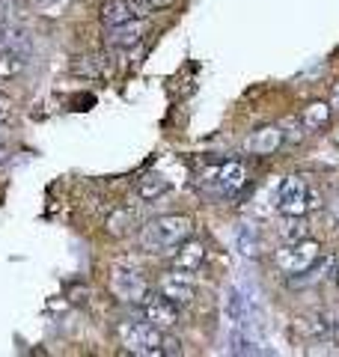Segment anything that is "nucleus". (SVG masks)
<instances>
[{"label": "nucleus", "mask_w": 339, "mask_h": 357, "mask_svg": "<svg viewBox=\"0 0 339 357\" xmlns=\"http://www.w3.org/2000/svg\"><path fill=\"white\" fill-rule=\"evenodd\" d=\"M161 354H182V345H179V340H173V337H164Z\"/></svg>", "instance_id": "obj_22"}, {"label": "nucleus", "mask_w": 339, "mask_h": 357, "mask_svg": "<svg viewBox=\"0 0 339 357\" xmlns=\"http://www.w3.org/2000/svg\"><path fill=\"white\" fill-rule=\"evenodd\" d=\"M134 208L131 206H122V208H113L107 220H105V229L110 232V236H126V232L134 227Z\"/></svg>", "instance_id": "obj_15"}, {"label": "nucleus", "mask_w": 339, "mask_h": 357, "mask_svg": "<svg viewBox=\"0 0 339 357\" xmlns=\"http://www.w3.org/2000/svg\"><path fill=\"white\" fill-rule=\"evenodd\" d=\"M277 232L282 241H301V238H310V223L303 220V215H282V220L277 223Z\"/></svg>", "instance_id": "obj_13"}, {"label": "nucleus", "mask_w": 339, "mask_h": 357, "mask_svg": "<svg viewBox=\"0 0 339 357\" xmlns=\"http://www.w3.org/2000/svg\"><path fill=\"white\" fill-rule=\"evenodd\" d=\"M119 340L126 345V351L137 357H158L161 354L164 333L161 328L149 325V321H119Z\"/></svg>", "instance_id": "obj_3"}, {"label": "nucleus", "mask_w": 339, "mask_h": 357, "mask_svg": "<svg viewBox=\"0 0 339 357\" xmlns=\"http://www.w3.org/2000/svg\"><path fill=\"white\" fill-rule=\"evenodd\" d=\"M170 191V182L164 176H143L137 188H134V194H137V199H143V203H155L158 197H164Z\"/></svg>", "instance_id": "obj_14"}, {"label": "nucleus", "mask_w": 339, "mask_h": 357, "mask_svg": "<svg viewBox=\"0 0 339 357\" xmlns=\"http://www.w3.org/2000/svg\"><path fill=\"white\" fill-rule=\"evenodd\" d=\"M333 280L339 283V262H336V268H333Z\"/></svg>", "instance_id": "obj_26"}, {"label": "nucleus", "mask_w": 339, "mask_h": 357, "mask_svg": "<svg viewBox=\"0 0 339 357\" xmlns=\"http://www.w3.org/2000/svg\"><path fill=\"white\" fill-rule=\"evenodd\" d=\"M322 256V244L312 241V238H301V241H289L286 248H280L274 253V262L282 274H301L307 271V268H312L315 262H319Z\"/></svg>", "instance_id": "obj_4"}, {"label": "nucleus", "mask_w": 339, "mask_h": 357, "mask_svg": "<svg viewBox=\"0 0 339 357\" xmlns=\"http://www.w3.org/2000/svg\"><path fill=\"white\" fill-rule=\"evenodd\" d=\"M194 236V220L185 215H161L149 220L140 232V241L149 253H161V250H173L179 248L185 238Z\"/></svg>", "instance_id": "obj_1"}, {"label": "nucleus", "mask_w": 339, "mask_h": 357, "mask_svg": "<svg viewBox=\"0 0 339 357\" xmlns=\"http://www.w3.org/2000/svg\"><path fill=\"white\" fill-rule=\"evenodd\" d=\"M140 307H143V319L155 328L173 331L179 325V304H173V301L164 298L161 292H149Z\"/></svg>", "instance_id": "obj_7"}, {"label": "nucleus", "mask_w": 339, "mask_h": 357, "mask_svg": "<svg viewBox=\"0 0 339 357\" xmlns=\"http://www.w3.org/2000/svg\"><path fill=\"white\" fill-rule=\"evenodd\" d=\"M331 107L333 110H339V81L333 84V89H331Z\"/></svg>", "instance_id": "obj_24"}, {"label": "nucleus", "mask_w": 339, "mask_h": 357, "mask_svg": "<svg viewBox=\"0 0 339 357\" xmlns=\"http://www.w3.org/2000/svg\"><path fill=\"white\" fill-rule=\"evenodd\" d=\"M176 0H131V9L137 18H149L155 13H164V9H170Z\"/></svg>", "instance_id": "obj_20"}, {"label": "nucleus", "mask_w": 339, "mask_h": 357, "mask_svg": "<svg viewBox=\"0 0 339 357\" xmlns=\"http://www.w3.org/2000/svg\"><path fill=\"white\" fill-rule=\"evenodd\" d=\"M202 182L209 185L211 194L218 197H232L239 194L241 188L247 185V167L239 161H229V164H220V167H209L202 173Z\"/></svg>", "instance_id": "obj_5"}, {"label": "nucleus", "mask_w": 339, "mask_h": 357, "mask_svg": "<svg viewBox=\"0 0 339 357\" xmlns=\"http://www.w3.org/2000/svg\"><path fill=\"white\" fill-rule=\"evenodd\" d=\"M3 143H6V134H3V128H0V149H3Z\"/></svg>", "instance_id": "obj_25"}, {"label": "nucleus", "mask_w": 339, "mask_h": 357, "mask_svg": "<svg viewBox=\"0 0 339 357\" xmlns=\"http://www.w3.org/2000/svg\"><path fill=\"white\" fill-rule=\"evenodd\" d=\"M13 107H15V105H13V98H9L3 89H0V126H3V122L13 116Z\"/></svg>", "instance_id": "obj_21"}, {"label": "nucleus", "mask_w": 339, "mask_h": 357, "mask_svg": "<svg viewBox=\"0 0 339 357\" xmlns=\"http://www.w3.org/2000/svg\"><path fill=\"white\" fill-rule=\"evenodd\" d=\"M137 15H134V9H131V0H107V3L101 6V24L105 27L128 24Z\"/></svg>", "instance_id": "obj_12"}, {"label": "nucleus", "mask_w": 339, "mask_h": 357, "mask_svg": "<svg viewBox=\"0 0 339 357\" xmlns=\"http://www.w3.org/2000/svg\"><path fill=\"white\" fill-rule=\"evenodd\" d=\"M173 265L179 268V271H185V274L199 271V268L206 265V248H202L199 241H194V238H185L182 244H179V250L173 253Z\"/></svg>", "instance_id": "obj_10"}, {"label": "nucleus", "mask_w": 339, "mask_h": 357, "mask_svg": "<svg viewBox=\"0 0 339 357\" xmlns=\"http://www.w3.org/2000/svg\"><path fill=\"white\" fill-rule=\"evenodd\" d=\"M322 206V194L303 176H286L277 188V208L280 215H307Z\"/></svg>", "instance_id": "obj_2"}, {"label": "nucleus", "mask_w": 339, "mask_h": 357, "mask_svg": "<svg viewBox=\"0 0 339 357\" xmlns=\"http://www.w3.org/2000/svg\"><path fill=\"white\" fill-rule=\"evenodd\" d=\"M280 128H274V126H268V128H259L253 137H250V149L256 152V155H271L277 149V143H280Z\"/></svg>", "instance_id": "obj_16"}, {"label": "nucleus", "mask_w": 339, "mask_h": 357, "mask_svg": "<svg viewBox=\"0 0 339 357\" xmlns=\"http://www.w3.org/2000/svg\"><path fill=\"white\" fill-rule=\"evenodd\" d=\"M24 66H27V54L3 48V51H0V81H9V77H15L21 69H24Z\"/></svg>", "instance_id": "obj_17"}, {"label": "nucleus", "mask_w": 339, "mask_h": 357, "mask_svg": "<svg viewBox=\"0 0 339 357\" xmlns=\"http://www.w3.org/2000/svg\"><path fill=\"white\" fill-rule=\"evenodd\" d=\"M66 3V0H36V6L39 9H45V13H48V15H54L56 13V9H60Z\"/></svg>", "instance_id": "obj_23"}, {"label": "nucleus", "mask_w": 339, "mask_h": 357, "mask_svg": "<svg viewBox=\"0 0 339 357\" xmlns=\"http://www.w3.org/2000/svg\"><path fill=\"white\" fill-rule=\"evenodd\" d=\"M331 105H324V102H312V105H307L303 107V126L307 128H322L324 122H327V116H331Z\"/></svg>", "instance_id": "obj_18"}, {"label": "nucleus", "mask_w": 339, "mask_h": 357, "mask_svg": "<svg viewBox=\"0 0 339 357\" xmlns=\"http://www.w3.org/2000/svg\"><path fill=\"white\" fill-rule=\"evenodd\" d=\"M158 292H161L164 298H170L173 304H190L194 301V295H197V286L188 280L185 277V271H170V274H164L161 280H158Z\"/></svg>", "instance_id": "obj_8"}, {"label": "nucleus", "mask_w": 339, "mask_h": 357, "mask_svg": "<svg viewBox=\"0 0 339 357\" xmlns=\"http://www.w3.org/2000/svg\"><path fill=\"white\" fill-rule=\"evenodd\" d=\"M72 72L77 77H86V81H98V77H107L113 72V66H107L105 54H86V57L72 60Z\"/></svg>", "instance_id": "obj_11"}, {"label": "nucleus", "mask_w": 339, "mask_h": 357, "mask_svg": "<svg viewBox=\"0 0 339 357\" xmlns=\"http://www.w3.org/2000/svg\"><path fill=\"white\" fill-rule=\"evenodd\" d=\"M146 33H149V21L134 18V21H128V24L107 27V45L110 48H134V45L143 42Z\"/></svg>", "instance_id": "obj_9"}, {"label": "nucleus", "mask_w": 339, "mask_h": 357, "mask_svg": "<svg viewBox=\"0 0 339 357\" xmlns=\"http://www.w3.org/2000/svg\"><path fill=\"white\" fill-rule=\"evenodd\" d=\"M110 292L116 295L119 301H126V304H143L146 295H149L152 289H149V283H146L143 274L122 268V271L110 274Z\"/></svg>", "instance_id": "obj_6"}, {"label": "nucleus", "mask_w": 339, "mask_h": 357, "mask_svg": "<svg viewBox=\"0 0 339 357\" xmlns=\"http://www.w3.org/2000/svg\"><path fill=\"white\" fill-rule=\"evenodd\" d=\"M239 250L247 256V259H253V256H259V250H262V238H259V232L253 227H241V232H239Z\"/></svg>", "instance_id": "obj_19"}]
</instances>
